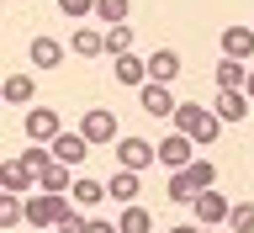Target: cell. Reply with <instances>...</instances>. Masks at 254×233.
I'll use <instances>...</instances> for the list:
<instances>
[{
  "mask_svg": "<svg viewBox=\"0 0 254 233\" xmlns=\"http://www.w3.org/2000/svg\"><path fill=\"white\" fill-rule=\"evenodd\" d=\"M69 196H74V202H85V207H95L101 196H106V186H101V180H90V175H79L74 186H69Z\"/></svg>",
  "mask_w": 254,
  "mask_h": 233,
  "instance_id": "obj_23",
  "label": "cell"
},
{
  "mask_svg": "<svg viewBox=\"0 0 254 233\" xmlns=\"http://www.w3.org/2000/svg\"><path fill=\"white\" fill-rule=\"evenodd\" d=\"M32 180H37V175L27 170V159H5V164H0V186L11 191V196H21V191H27Z\"/></svg>",
  "mask_w": 254,
  "mask_h": 233,
  "instance_id": "obj_16",
  "label": "cell"
},
{
  "mask_svg": "<svg viewBox=\"0 0 254 233\" xmlns=\"http://www.w3.org/2000/svg\"><path fill=\"white\" fill-rule=\"evenodd\" d=\"M190 180H196V191H212V186H217V170H212V159H190Z\"/></svg>",
  "mask_w": 254,
  "mask_h": 233,
  "instance_id": "obj_26",
  "label": "cell"
},
{
  "mask_svg": "<svg viewBox=\"0 0 254 233\" xmlns=\"http://www.w3.org/2000/svg\"><path fill=\"white\" fill-rule=\"evenodd\" d=\"M190 212H196V228H217V223H228V218H233V202H228V196L212 186V191H196Z\"/></svg>",
  "mask_w": 254,
  "mask_h": 233,
  "instance_id": "obj_3",
  "label": "cell"
},
{
  "mask_svg": "<svg viewBox=\"0 0 254 233\" xmlns=\"http://www.w3.org/2000/svg\"><path fill=\"white\" fill-rule=\"evenodd\" d=\"M85 233H122L117 223H106V218H85Z\"/></svg>",
  "mask_w": 254,
  "mask_h": 233,
  "instance_id": "obj_29",
  "label": "cell"
},
{
  "mask_svg": "<svg viewBox=\"0 0 254 233\" xmlns=\"http://www.w3.org/2000/svg\"><path fill=\"white\" fill-rule=\"evenodd\" d=\"M138 191H143V175H138V170H122V164H117V175L106 180V196L127 207V202H138Z\"/></svg>",
  "mask_w": 254,
  "mask_h": 233,
  "instance_id": "obj_10",
  "label": "cell"
},
{
  "mask_svg": "<svg viewBox=\"0 0 254 233\" xmlns=\"http://www.w3.org/2000/svg\"><path fill=\"white\" fill-rule=\"evenodd\" d=\"M233 233H254V202H233V218H228Z\"/></svg>",
  "mask_w": 254,
  "mask_h": 233,
  "instance_id": "obj_27",
  "label": "cell"
},
{
  "mask_svg": "<svg viewBox=\"0 0 254 233\" xmlns=\"http://www.w3.org/2000/svg\"><path fill=\"white\" fill-rule=\"evenodd\" d=\"M59 59H64V43L59 37H32V64H37V69H59Z\"/></svg>",
  "mask_w": 254,
  "mask_h": 233,
  "instance_id": "obj_18",
  "label": "cell"
},
{
  "mask_svg": "<svg viewBox=\"0 0 254 233\" xmlns=\"http://www.w3.org/2000/svg\"><path fill=\"white\" fill-rule=\"evenodd\" d=\"M201 233H217V228H201Z\"/></svg>",
  "mask_w": 254,
  "mask_h": 233,
  "instance_id": "obj_33",
  "label": "cell"
},
{
  "mask_svg": "<svg viewBox=\"0 0 254 233\" xmlns=\"http://www.w3.org/2000/svg\"><path fill=\"white\" fill-rule=\"evenodd\" d=\"M59 11L79 21V16H90V11H95V0H59Z\"/></svg>",
  "mask_w": 254,
  "mask_h": 233,
  "instance_id": "obj_28",
  "label": "cell"
},
{
  "mask_svg": "<svg viewBox=\"0 0 254 233\" xmlns=\"http://www.w3.org/2000/svg\"><path fill=\"white\" fill-rule=\"evenodd\" d=\"M48 149H53V159H64V164L74 170V164H85V154H90V138H85V133H59Z\"/></svg>",
  "mask_w": 254,
  "mask_h": 233,
  "instance_id": "obj_9",
  "label": "cell"
},
{
  "mask_svg": "<svg viewBox=\"0 0 254 233\" xmlns=\"http://www.w3.org/2000/svg\"><path fill=\"white\" fill-rule=\"evenodd\" d=\"M222 59H254V27H228L222 32Z\"/></svg>",
  "mask_w": 254,
  "mask_h": 233,
  "instance_id": "obj_14",
  "label": "cell"
},
{
  "mask_svg": "<svg viewBox=\"0 0 254 233\" xmlns=\"http://www.w3.org/2000/svg\"><path fill=\"white\" fill-rule=\"evenodd\" d=\"M79 133L90 138V149H95V143H117V138H122V133H117V117H111L106 106L85 111V122H79Z\"/></svg>",
  "mask_w": 254,
  "mask_h": 233,
  "instance_id": "obj_7",
  "label": "cell"
},
{
  "mask_svg": "<svg viewBox=\"0 0 254 233\" xmlns=\"http://www.w3.org/2000/svg\"><path fill=\"white\" fill-rule=\"evenodd\" d=\"M154 149H159V164L175 175V170H190V149H196V143H190L186 133H170V138L154 143Z\"/></svg>",
  "mask_w": 254,
  "mask_h": 233,
  "instance_id": "obj_5",
  "label": "cell"
},
{
  "mask_svg": "<svg viewBox=\"0 0 254 233\" xmlns=\"http://www.w3.org/2000/svg\"><path fill=\"white\" fill-rule=\"evenodd\" d=\"M111 79L117 85H132V90H143L148 85V59H138V53H122V59H111Z\"/></svg>",
  "mask_w": 254,
  "mask_h": 233,
  "instance_id": "obj_6",
  "label": "cell"
},
{
  "mask_svg": "<svg viewBox=\"0 0 254 233\" xmlns=\"http://www.w3.org/2000/svg\"><path fill=\"white\" fill-rule=\"evenodd\" d=\"M249 101H254V69H249Z\"/></svg>",
  "mask_w": 254,
  "mask_h": 233,
  "instance_id": "obj_32",
  "label": "cell"
},
{
  "mask_svg": "<svg viewBox=\"0 0 254 233\" xmlns=\"http://www.w3.org/2000/svg\"><path fill=\"white\" fill-rule=\"evenodd\" d=\"M154 159H159V149L148 138H117V164H122V170H138L143 175Z\"/></svg>",
  "mask_w": 254,
  "mask_h": 233,
  "instance_id": "obj_4",
  "label": "cell"
},
{
  "mask_svg": "<svg viewBox=\"0 0 254 233\" xmlns=\"http://www.w3.org/2000/svg\"><path fill=\"white\" fill-rule=\"evenodd\" d=\"M32 90H37V79H32V75H11L5 85H0V95H5L11 106H27V101H32Z\"/></svg>",
  "mask_w": 254,
  "mask_h": 233,
  "instance_id": "obj_20",
  "label": "cell"
},
{
  "mask_svg": "<svg viewBox=\"0 0 254 233\" xmlns=\"http://www.w3.org/2000/svg\"><path fill=\"white\" fill-rule=\"evenodd\" d=\"M37 186L53 191V196H69V186H74V180H69V164L48 154V159H43V170H37Z\"/></svg>",
  "mask_w": 254,
  "mask_h": 233,
  "instance_id": "obj_11",
  "label": "cell"
},
{
  "mask_svg": "<svg viewBox=\"0 0 254 233\" xmlns=\"http://www.w3.org/2000/svg\"><path fill=\"white\" fill-rule=\"evenodd\" d=\"M148 79H154V85H170V79H180V53H175V48H159V53H148Z\"/></svg>",
  "mask_w": 254,
  "mask_h": 233,
  "instance_id": "obj_13",
  "label": "cell"
},
{
  "mask_svg": "<svg viewBox=\"0 0 254 233\" xmlns=\"http://www.w3.org/2000/svg\"><path fill=\"white\" fill-rule=\"evenodd\" d=\"M170 127H175V133H186L190 143H217L222 138V117H217V111H206V106H196V101H180L175 117H170Z\"/></svg>",
  "mask_w": 254,
  "mask_h": 233,
  "instance_id": "obj_1",
  "label": "cell"
},
{
  "mask_svg": "<svg viewBox=\"0 0 254 233\" xmlns=\"http://www.w3.org/2000/svg\"><path fill=\"white\" fill-rule=\"evenodd\" d=\"M212 75H217V90H249V69H244L238 59H222Z\"/></svg>",
  "mask_w": 254,
  "mask_h": 233,
  "instance_id": "obj_17",
  "label": "cell"
},
{
  "mask_svg": "<svg viewBox=\"0 0 254 233\" xmlns=\"http://www.w3.org/2000/svg\"><path fill=\"white\" fill-rule=\"evenodd\" d=\"M175 106H180V101L170 95V85H154V79L143 85V111H148V117H175Z\"/></svg>",
  "mask_w": 254,
  "mask_h": 233,
  "instance_id": "obj_15",
  "label": "cell"
},
{
  "mask_svg": "<svg viewBox=\"0 0 254 233\" xmlns=\"http://www.w3.org/2000/svg\"><path fill=\"white\" fill-rule=\"evenodd\" d=\"M117 228H122V233H148V228H154V218H148V207L127 202V207H122V218H117Z\"/></svg>",
  "mask_w": 254,
  "mask_h": 233,
  "instance_id": "obj_21",
  "label": "cell"
},
{
  "mask_svg": "<svg viewBox=\"0 0 254 233\" xmlns=\"http://www.w3.org/2000/svg\"><path fill=\"white\" fill-rule=\"evenodd\" d=\"M69 53H79V59H101V53H106V32H85V27H79L74 37H69Z\"/></svg>",
  "mask_w": 254,
  "mask_h": 233,
  "instance_id": "obj_19",
  "label": "cell"
},
{
  "mask_svg": "<svg viewBox=\"0 0 254 233\" xmlns=\"http://www.w3.org/2000/svg\"><path fill=\"white\" fill-rule=\"evenodd\" d=\"M59 133H64V127H59V111H53V106H32L27 111V138L32 143H53Z\"/></svg>",
  "mask_w": 254,
  "mask_h": 233,
  "instance_id": "obj_8",
  "label": "cell"
},
{
  "mask_svg": "<svg viewBox=\"0 0 254 233\" xmlns=\"http://www.w3.org/2000/svg\"><path fill=\"white\" fill-rule=\"evenodd\" d=\"M64 218H74V196H53V191H43V196L27 202V223H32V228H59Z\"/></svg>",
  "mask_w": 254,
  "mask_h": 233,
  "instance_id": "obj_2",
  "label": "cell"
},
{
  "mask_svg": "<svg viewBox=\"0 0 254 233\" xmlns=\"http://www.w3.org/2000/svg\"><path fill=\"white\" fill-rule=\"evenodd\" d=\"M106 53H111V59L132 53V27H127V21H122V27H106Z\"/></svg>",
  "mask_w": 254,
  "mask_h": 233,
  "instance_id": "obj_25",
  "label": "cell"
},
{
  "mask_svg": "<svg viewBox=\"0 0 254 233\" xmlns=\"http://www.w3.org/2000/svg\"><path fill=\"white\" fill-rule=\"evenodd\" d=\"M170 233H201V228H190V223H186V228H170Z\"/></svg>",
  "mask_w": 254,
  "mask_h": 233,
  "instance_id": "obj_31",
  "label": "cell"
},
{
  "mask_svg": "<svg viewBox=\"0 0 254 233\" xmlns=\"http://www.w3.org/2000/svg\"><path fill=\"white\" fill-rule=\"evenodd\" d=\"M222 117V122H244L254 111V101H249V90H217V106H212Z\"/></svg>",
  "mask_w": 254,
  "mask_h": 233,
  "instance_id": "obj_12",
  "label": "cell"
},
{
  "mask_svg": "<svg viewBox=\"0 0 254 233\" xmlns=\"http://www.w3.org/2000/svg\"><path fill=\"white\" fill-rule=\"evenodd\" d=\"M164 196H170V202H186V207H190V202H196V180H190L186 170H175V175H170V191H164Z\"/></svg>",
  "mask_w": 254,
  "mask_h": 233,
  "instance_id": "obj_24",
  "label": "cell"
},
{
  "mask_svg": "<svg viewBox=\"0 0 254 233\" xmlns=\"http://www.w3.org/2000/svg\"><path fill=\"white\" fill-rule=\"evenodd\" d=\"M95 16H101L106 27H122L127 16H132V0H95Z\"/></svg>",
  "mask_w": 254,
  "mask_h": 233,
  "instance_id": "obj_22",
  "label": "cell"
},
{
  "mask_svg": "<svg viewBox=\"0 0 254 233\" xmlns=\"http://www.w3.org/2000/svg\"><path fill=\"white\" fill-rule=\"evenodd\" d=\"M59 233H85V218H79V212H74V218H64V223H59Z\"/></svg>",
  "mask_w": 254,
  "mask_h": 233,
  "instance_id": "obj_30",
  "label": "cell"
}]
</instances>
